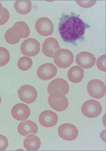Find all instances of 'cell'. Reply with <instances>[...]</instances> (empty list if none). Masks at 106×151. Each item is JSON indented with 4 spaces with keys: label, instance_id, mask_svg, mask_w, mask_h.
Here are the masks:
<instances>
[{
    "label": "cell",
    "instance_id": "1",
    "mask_svg": "<svg viewBox=\"0 0 106 151\" xmlns=\"http://www.w3.org/2000/svg\"><path fill=\"white\" fill-rule=\"evenodd\" d=\"M89 26L74 14H63L59 19V32L64 42L74 43L83 37Z\"/></svg>",
    "mask_w": 106,
    "mask_h": 151
},
{
    "label": "cell",
    "instance_id": "8",
    "mask_svg": "<svg viewBox=\"0 0 106 151\" xmlns=\"http://www.w3.org/2000/svg\"><path fill=\"white\" fill-rule=\"evenodd\" d=\"M18 95L19 99L22 102L31 104L37 100L38 93L33 86L30 85H24L20 87L18 91Z\"/></svg>",
    "mask_w": 106,
    "mask_h": 151
},
{
    "label": "cell",
    "instance_id": "13",
    "mask_svg": "<svg viewBox=\"0 0 106 151\" xmlns=\"http://www.w3.org/2000/svg\"><path fill=\"white\" fill-rule=\"evenodd\" d=\"M11 116L17 121H24L29 117L31 110L26 104L18 103L12 107L11 111Z\"/></svg>",
    "mask_w": 106,
    "mask_h": 151
},
{
    "label": "cell",
    "instance_id": "28",
    "mask_svg": "<svg viewBox=\"0 0 106 151\" xmlns=\"http://www.w3.org/2000/svg\"><path fill=\"white\" fill-rule=\"evenodd\" d=\"M105 115L103 116V125L105 127Z\"/></svg>",
    "mask_w": 106,
    "mask_h": 151
},
{
    "label": "cell",
    "instance_id": "3",
    "mask_svg": "<svg viewBox=\"0 0 106 151\" xmlns=\"http://www.w3.org/2000/svg\"><path fill=\"white\" fill-rule=\"evenodd\" d=\"M47 91L50 96L59 99L65 96L69 91V85L65 79L57 78L50 82L47 87Z\"/></svg>",
    "mask_w": 106,
    "mask_h": 151
},
{
    "label": "cell",
    "instance_id": "24",
    "mask_svg": "<svg viewBox=\"0 0 106 151\" xmlns=\"http://www.w3.org/2000/svg\"><path fill=\"white\" fill-rule=\"evenodd\" d=\"M105 60H106V55L103 54L101 55L100 57H99L97 60L96 65L97 68L101 71L105 72L106 68H105Z\"/></svg>",
    "mask_w": 106,
    "mask_h": 151
},
{
    "label": "cell",
    "instance_id": "19",
    "mask_svg": "<svg viewBox=\"0 0 106 151\" xmlns=\"http://www.w3.org/2000/svg\"><path fill=\"white\" fill-rule=\"evenodd\" d=\"M48 102L50 106L57 112L65 111L68 106V100L66 96L59 99H56L49 96L48 98Z\"/></svg>",
    "mask_w": 106,
    "mask_h": 151
},
{
    "label": "cell",
    "instance_id": "15",
    "mask_svg": "<svg viewBox=\"0 0 106 151\" xmlns=\"http://www.w3.org/2000/svg\"><path fill=\"white\" fill-rule=\"evenodd\" d=\"M18 132L22 136H27L29 134H36L39 128L35 123L31 120H26L20 122L17 127Z\"/></svg>",
    "mask_w": 106,
    "mask_h": 151
},
{
    "label": "cell",
    "instance_id": "7",
    "mask_svg": "<svg viewBox=\"0 0 106 151\" xmlns=\"http://www.w3.org/2000/svg\"><path fill=\"white\" fill-rule=\"evenodd\" d=\"M87 91L92 98L100 99L105 94V86L100 79H92L87 84Z\"/></svg>",
    "mask_w": 106,
    "mask_h": 151
},
{
    "label": "cell",
    "instance_id": "27",
    "mask_svg": "<svg viewBox=\"0 0 106 151\" xmlns=\"http://www.w3.org/2000/svg\"><path fill=\"white\" fill-rule=\"evenodd\" d=\"M105 130H103V132H101V138L103 139V141L104 142H105Z\"/></svg>",
    "mask_w": 106,
    "mask_h": 151
},
{
    "label": "cell",
    "instance_id": "9",
    "mask_svg": "<svg viewBox=\"0 0 106 151\" xmlns=\"http://www.w3.org/2000/svg\"><path fill=\"white\" fill-rule=\"evenodd\" d=\"M58 135L66 141H73L77 138L78 130L74 125L64 123L58 127Z\"/></svg>",
    "mask_w": 106,
    "mask_h": 151
},
{
    "label": "cell",
    "instance_id": "4",
    "mask_svg": "<svg viewBox=\"0 0 106 151\" xmlns=\"http://www.w3.org/2000/svg\"><path fill=\"white\" fill-rule=\"evenodd\" d=\"M54 63L61 68L70 67L74 62V54L68 49H58L54 54Z\"/></svg>",
    "mask_w": 106,
    "mask_h": 151
},
{
    "label": "cell",
    "instance_id": "21",
    "mask_svg": "<svg viewBox=\"0 0 106 151\" xmlns=\"http://www.w3.org/2000/svg\"><path fill=\"white\" fill-rule=\"evenodd\" d=\"M17 66L20 70L26 71L30 69L33 66V60L28 56H24L18 60Z\"/></svg>",
    "mask_w": 106,
    "mask_h": 151
},
{
    "label": "cell",
    "instance_id": "5",
    "mask_svg": "<svg viewBox=\"0 0 106 151\" xmlns=\"http://www.w3.org/2000/svg\"><path fill=\"white\" fill-rule=\"evenodd\" d=\"M81 112L87 117L95 118L100 115L102 112V106L97 100H89L82 105Z\"/></svg>",
    "mask_w": 106,
    "mask_h": 151
},
{
    "label": "cell",
    "instance_id": "30",
    "mask_svg": "<svg viewBox=\"0 0 106 151\" xmlns=\"http://www.w3.org/2000/svg\"><path fill=\"white\" fill-rule=\"evenodd\" d=\"M0 7H2V6H1V2H0Z\"/></svg>",
    "mask_w": 106,
    "mask_h": 151
},
{
    "label": "cell",
    "instance_id": "25",
    "mask_svg": "<svg viewBox=\"0 0 106 151\" xmlns=\"http://www.w3.org/2000/svg\"><path fill=\"white\" fill-rule=\"evenodd\" d=\"M78 6L84 8H89L93 7L96 4V1H76Z\"/></svg>",
    "mask_w": 106,
    "mask_h": 151
},
{
    "label": "cell",
    "instance_id": "12",
    "mask_svg": "<svg viewBox=\"0 0 106 151\" xmlns=\"http://www.w3.org/2000/svg\"><path fill=\"white\" fill-rule=\"evenodd\" d=\"M76 63L81 68H90L95 65L96 58L91 52H81L76 56Z\"/></svg>",
    "mask_w": 106,
    "mask_h": 151
},
{
    "label": "cell",
    "instance_id": "20",
    "mask_svg": "<svg viewBox=\"0 0 106 151\" xmlns=\"http://www.w3.org/2000/svg\"><path fill=\"white\" fill-rule=\"evenodd\" d=\"M32 2L31 1H16L14 3V9L20 14H28L32 10Z\"/></svg>",
    "mask_w": 106,
    "mask_h": 151
},
{
    "label": "cell",
    "instance_id": "17",
    "mask_svg": "<svg viewBox=\"0 0 106 151\" xmlns=\"http://www.w3.org/2000/svg\"><path fill=\"white\" fill-rule=\"evenodd\" d=\"M41 144L40 138L38 136H34V134L28 135L23 142L25 149L29 151L38 150L41 146Z\"/></svg>",
    "mask_w": 106,
    "mask_h": 151
},
{
    "label": "cell",
    "instance_id": "2",
    "mask_svg": "<svg viewBox=\"0 0 106 151\" xmlns=\"http://www.w3.org/2000/svg\"><path fill=\"white\" fill-rule=\"evenodd\" d=\"M29 35L30 29L28 24L23 21H18L6 32L5 40L9 44L14 45L20 42V39L27 38Z\"/></svg>",
    "mask_w": 106,
    "mask_h": 151
},
{
    "label": "cell",
    "instance_id": "23",
    "mask_svg": "<svg viewBox=\"0 0 106 151\" xmlns=\"http://www.w3.org/2000/svg\"><path fill=\"white\" fill-rule=\"evenodd\" d=\"M10 18V13L8 9L0 7V25L6 24Z\"/></svg>",
    "mask_w": 106,
    "mask_h": 151
},
{
    "label": "cell",
    "instance_id": "22",
    "mask_svg": "<svg viewBox=\"0 0 106 151\" xmlns=\"http://www.w3.org/2000/svg\"><path fill=\"white\" fill-rule=\"evenodd\" d=\"M10 59V52L4 47H0V67L6 66Z\"/></svg>",
    "mask_w": 106,
    "mask_h": 151
},
{
    "label": "cell",
    "instance_id": "26",
    "mask_svg": "<svg viewBox=\"0 0 106 151\" xmlns=\"http://www.w3.org/2000/svg\"><path fill=\"white\" fill-rule=\"evenodd\" d=\"M8 140L4 135L0 134V151L6 150L8 146Z\"/></svg>",
    "mask_w": 106,
    "mask_h": 151
},
{
    "label": "cell",
    "instance_id": "29",
    "mask_svg": "<svg viewBox=\"0 0 106 151\" xmlns=\"http://www.w3.org/2000/svg\"><path fill=\"white\" fill-rule=\"evenodd\" d=\"M1 96H0V104H1Z\"/></svg>",
    "mask_w": 106,
    "mask_h": 151
},
{
    "label": "cell",
    "instance_id": "10",
    "mask_svg": "<svg viewBox=\"0 0 106 151\" xmlns=\"http://www.w3.org/2000/svg\"><path fill=\"white\" fill-rule=\"evenodd\" d=\"M36 31L39 35L48 37L54 33V24L49 18L47 17H41L36 21Z\"/></svg>",
    "mask_w": 106,
    "mask_h": 151
},
{
    "label": "cell",
    "instance_id": "11",
    "mask_svg": "<svg viewBox=\"0 0 106 151\" xmlns=\"http://www.w3.org/2000/svg\"><path fill=\"white\" fill-rule=\"evenodd\" d=\"M57 69L53 63H45L38 68L37 75L38 77L43 81H47L56 76Z\"/></svg>",
    "mask_w": 106,
    "mask_h": 151
},
{
    "label": "cell",
    "instance_id": "14",
    "mask_svg": "<svg viewBox=\"0 0 106 151\" xmlns=\"http://www.w3.org/2000/svg\"><path fill=\"white\" fill-rule=\"evenodd\" d=\"M58 116L54 111L46 110L43 111L39 116V121L42 126L45 127H52L57 124Z\"/></svg>",
    "mask_w": 106,
    "mask_h": 151
},
{
    "label": "cell",
    "instance_id": "18",
    "mask_svg": "<svg viewBox=\"0 0 106 151\" xmlns=\"http://www.w3.org/2000/svg\"><path fill=\"white\" fill-rule=\"evenodd\" d=\"M84 70L79 66H74L68 71V78L74 83H78L82 81L84 77Z\"/></svg>",
    "mask_w": 106,
    "mask_h": 151
},
{
    "label": "cell",
    "instance_id": "16",
    "mask_svg": "<svg viewBox=\"0 0 106 151\" xmlns=\"http://www.w3.org/2000/svg\"><path fill=\"white\" fill-rule=\"evenodd\" d=\"M58 49H59V43L54 37L47 38L43 43V53L49 58H53L55 52Z\"/></svg>",
    "mask_w": 106,
    "mask_h": 151
},
{
    "label": "cell",
    "instance_id": "6",
    "mask_svg": "<svg viewBox=\"0 0 106 151\" xmlns=\"http://www.w3.org/2000/svg\"><path fill=\"white\" fill-rule=\"evenodd\" d=\"M40 43L38 40L33 38L25 40L20 45L21 53L28 57L35 56L40 52Z\"/></svg>",
    "mask_w": 106,
    "mask_h": 151
}]
</instances>
